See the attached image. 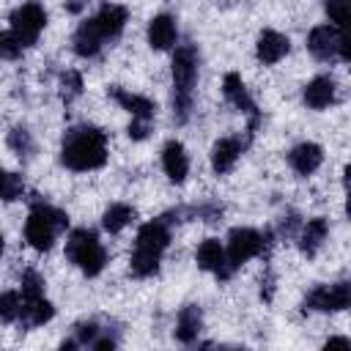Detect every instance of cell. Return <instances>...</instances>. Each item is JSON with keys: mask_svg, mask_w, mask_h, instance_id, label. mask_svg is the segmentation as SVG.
Here are the masks:
<instances>
[{"mask_svg": "<svg viewBox=\"0 0 351 351\" xmlns=\"http://www.w3.org/2000/svg\"><path fill=\"white\" fill-rule=\"evenodd\" d=\"M66 228H69L66 211H60V208H55V206L38 200V203H33V208H30V214H27V222H25V241H27L33 250L47 252V250L55 244L58 233H63Z\"/></svg>", "mask_w": 351, "mask_h": 351, "instance_id": "obj_4", "label": "cell"}, {"mask_svg": "<svg viewBox=\"0 0 351 351\" xmlns=\"http://www.w3.org/2000/svg\"><path fill=\"white\" fill-rule=\"evenodd\" d=\"M176 36H178V30H176V19L170 14H159L148 22V44L154 49H170L176 44Z\"/></svg>", "mask_w": 351, "mask_h": 351, "instance_id": "obj_20", "label": "cell"}, {"mask_svg": "<svg viewBox=\"0 0 351 351\" xmlns=\"http://www.w3.org/2000/svg\"><path fill=\"white\" fill-rule=\"evenodd\" d=\"M321 162H324V151H321L318 143H299V145H293L291 154H288V165H291L299 176L315 173V170L321 167Z\"/></svg>", "mask_w": 351, "mask_h": 351, "instance_id": "obj_17", "label": "cell"}, {"mask_svg": "<svg viewBox=\"0 0 351 351\" xmlns=\"http://www.w3.org/2000/svg\"><path fill=\"white\" fill-rule=\"evenodd\" d=\"M60 162L69 170L85 173L96 170L107 162V137L96 126H74L63 134L60 145Z\"/></svg>", "mask_w": 351, "mask_h": 351, "instance_id": "obj_1", "label": "cell"}, {"mask_svg": "<svg viewBox=\"0 0 351 351\" xmlns=\"http://www.w3.org/2000/svg\"><path fill=\"white\" fill-rule=\"evenodd\" d=\"M60 85H63V99H66V101H69L71 96H80V90H82V80H80L77 71H66L63 80H60Z\"/></svg>", "mask_w": 351, "mask_h": 351, "instance_id": "obj_31", "label": "cell"}, {"mask_svg": "<svg viewBox=\"0 0 351 351\" xmlns=\"http://www.w3.org/2000/svg\"><path fill=\"white\" fill-rule=\"evenodd\" d=\"M167 244H170L167 222L165 219L145 222L134 239V250H132V261H129L132 274L134 277H151L159 269V261H162V252L167 250Z\"/></svg>", "mask_w": 351, "mask_h": 351, "instance_id": "obj_2", "label": "cell"}, {"mask_svg": "<svg viewBox=\"0 0 351 351\" xmlns=\"http://www.w3.org/2000/svg\"><path fill=\"white\" fill-rule=\"evenodd\" d=\"M241 151H244V143L236 140V137H222V140H217L214 148H211V167H214V173H219V176L230 173L233 165L239 162Z\"/></svg>", "mask_w": 351, "mask_h": 351, "instance_id": "obj_16", "label": "cell"}, {"mask_svg": "<svg viewBox=\"0 0 351 351\" xmlns=\"http://www.w3.org/2000/svg\"><path fill=\"white\" fill-rule=\"evenodd\" d=\"M134 217H137V214H134V208H132V206H126V203H112V206L104 211L101 225H104V230H107V233H121V230H123Z\"/></svg>", "mask_w": 351, "mask_h": 351, "instance_id": "obj_24", "label": "cell"}, {"mask_svg": "<svg viewBox=\"0 0 351 351\" xmlns=\"http://www.w3.org/2000/svg\"><path fill=\"white\" fill-rule=\"evenodd\" d=\"M326 346H343V348H348V337H329Z\"/></svg>", "mask_w": 351, "mask_h": 351, "instance_id": "obj_33", "label": "cell"}, {"mask_svg": "<svg viewBox=\"0 0 351 351\" xmlns=\"http://www.w3.org/2000/svg\"><path fill=\"white\" fill-rule=\"evenodd\" d=\"M22 44L16 41V36L11 33V30H5V33H0V58L3 60H16L19 55H22Z\"/></svg>", "mask_w": 351, "mask_h": 351, "instance_id": "obj_28", "label": "cell"}, {"mask_svg": "<svg viewBox=\"0 0 351 351\" xmlns=\"http://www.w3.org/2000/svg\"><path fill=\"white\" fill-rule=\"evenodd\" d=\"M66 258L82 274H88V277H96L104 269V263H107V252H104L99 236L93 230H88V228H77V230L69 233V239H66Z\"/></svg>", "mask_w": 351, "mask_h": 351, "instance_id": "obj_5", "label": "cell"}, {"mask_svg": "<svg viewBox=\"0 0 351 351\" xmlns=\"http://www.w3.org/2000/svg\"><path fill=\"white\" fill-rule=\"evenodd\" d=\"M326 233H329V222H326L324 217L307 219V225L302 228V236H299V250H302L307 258H313V255L321 250Z\"/></svg>", "mask_w": 351, "mask_h": 351, "instance_id": "obj_21", "label": "cell"}, {"mask_svg": "<svg viewBox=\"0 0 351 351\" xmlns=\"http://www.w3.org/2000/svg\"><path fill=\"white\" fill-rule=\"evenodd\" d=\"M3 247H5V241H3V233H0V255H3Z\"/></svg>", "mask_w": 351, "mask_h": 351, "instance_id": "obj_35", "label": "cell"}, {"mask_svg": "<svg viewBox=\"0 0 351 351\" xmlns=\"http://www.w3.org/2000/svg\"><path fill=\"white\" fill-rule=\"evenodd\" d=\"M148 132H151V121H137V118H132V123H129V137H132V140H145Z\"/></svg>", "mask_w": 351, "mask_h": 351, "instance_id": "obj_32", "label": "cell"}, {"mask_svg": "<svg viewBox=\"0 0 351 351\" xmlns=\"http://www.w3.org/2000/svg\"><path fill=\"white\" fill-rule=\"evenodd\" d=\"M5 176H8V173L0 167V197H3V184H5Z\"/></svg>", "mask_w": 351, "mask_h": 351, "instance_id": "obj_34", "label": "cell"}, {"mask_svg": "<svg viewBox=\"0 0 351 351\" xmlns=\"http://www.w3.org/2000/svg\"><path fill=\"white\" fill-rule=\"evenodd\" d=\"M19 313H22V296L16 291L0 293V321L14 324V321H19Z\"/></svg>", "mask_w": 351, "mask_h": 351, "instance_id": "obj_25", "label": "cell"}, {"mask_svg": "<svg viewBox=\"0 0 351 351\" xmlns=\"http://www.w3.org/2000/svg\"><path fill=\"white\" fill-rule=\"evenodd\" d=\"M71 44H74V52H77L80 58H96V55L101 52L104 38H101V33H99L96 22H93V19H85V22L74 30Z\"/></svg>", "mask_w": 351, "mask_h": 351, "instance_id": "obj_19", "label": "cell"}, {"mask_svg": "<svg viewBox=\"0 0 351 351\" xmlns=\"http://www.w3.org/2000/svg\"><path fill=\"white\" fill-rule=\"evenodd\" d=\"M263 244H266V239L258 230H252V228H233L230 236H228V247H225V261H228L230 274L241 263H247L250 258L261 255Z\"/></svg>", "mask_w": 351, "mask_h": 351, "instance_id": "obj_6", "label": "cell"}, {"mask_svg": "<svg viewBox=\"0 0 351 351\" xmlns=\"http://www.w3.org/2000/svg\"><path fill=\"white\" fill-rule=\"evenodd\" d=\"M222 93H225V99H228L236 110H241V112L250 115V132H252L255 123H258V107H255L252 96L247 93V88H244V82H241V77H239L236 71L225 74V80H222Z\"/></svg>", "mask_w": 351, "mask_h": 351, "instance_id": "obj_9", "label": "cell"}, {"mask_svg": "<svg viewBox=\"0 0 351 351\" xmlns=\"http://www.w3.org/2000/svg\"><path fill=\"white\" fill-rule=\"evenodd\" d=\"M162 167H165L167 178L173 184H181L186 178V173H189V156H186V148L178 140H170L162 148Z\"/></svg>", "mask_w": 351, "mask_h": 351, "instance_id": "obj_18", "label": "cell"}, {"mask_svg": "<svg viewBox=\"0 0 351 351\" xmlns=\"http://www.w3.org/2000/svg\"><path fill=\"white\" fill-rule=\"evenodd\" d=\"M195 82H197V49L192 44H181L173 55V115L178 123L189 118Z\"/></svg>", "mask_w": 351, "mask_h": 351, "instance_id": "obj_3", "label": "cell"}, {"mask_svg": "<svg viewBox=\"0 0 351 351\" xmlns=\"http://www.w3.org/2000/svg\"><path fill=\"white\" fill-rule=\"evenodd\" d=\"M22 192H25L22 176L8 173V176H5V184H3V200H16V197H22Z\"/></svg>", "mask_w": 351, "mask_h": 351, "instance_id": "obj_30", "label": "cell"}, {"mask_svg": "<svg viewBox=\"0 0 351 351\" xmlns=\"http://www.w3.org/2000/svg\"><path fill=\"white\" fill-rule=\"evenodd\" d=\"M197 266L203 271H214L219 280H228L230 277V269H228V261H225V247L217 241V239H206L200 247H197V255H195Z\"/></svg>", "mask_w": 351, "mask_h": 351, "instance_id": "obj_12", "label": "cell"}, {"mask_svg": "<svg viewBox=\"0 0 351 351\" xmlns=\"http://www.w3.org/2000/svg\"><path fill=\"white\" fill-rule=\"evenodd\" d=\"M324 5H326L329 19L343 30V27H346V22H348V5H351V0H326Z\"/></svg>", "mask_w": 351, "mask_h": 351, "instance_id": "obj_29", "label": "cell"}, {"mask_svg": "<svg viewBox=\"0 0 351 351\" xmlns=\"http://www.w3.org/2000/svg\"><path fill=\"white\" fill-rule=\"evenodd\" d=\"M8 22H11V33L16 36V41L22 47H33L38 41L44 25H47V14H44V8L38 3H25V5L11 11Z\"/></svg>", "mask_w": 351, "mask_h": 351, "instance_id": "obj_7", "label": "cell"}, {"mask_svg": "<svg viewBox=\"0 0 351 351\" xmlns=\"http://www.w3.org/2000/svg\"><path fill=\"white\" fill-rule=\"evenodd\" d=\"M52 315H55V307L47 302V296H38V299L22 302L19 321H22V326H41V324H47Z\"/></svg>", "mask_w": 351, "mask_h": 351, "instance_id": "obj_23", "label": "cell"}, {"mask_svg": "<svg viewBox=\"0 0 351 351\" xmlns=\"http://www.w3.org/2000/svg\"><path fill=\"white\" fill-rule=\"evenodd\" d=\"M337 44H340V27H332V25H318L307 36V49L318 60H335L337 58Z\"/></svg>", "mask_w": 351, "mask_h": 351, "instance_id": "obj_10", "label": "cell"}, {"mask_svg": "<svg viewBox=\"0 0 351 351\" xmlns=\"http://www.w3.org/2000/svg\"><path fill=\"white\" fill-rule=\"evenodd\" d=\"M110 96H112L132 118H137V121H151V123H154L156 104H154L151 99H145V96H140V93H129V90H123V88H110Z\"/></svg>", "mask_w": 351, "mask_h": 351, "instance_id": "obj_15", "label": "cell"}, {"mask_svg": "<svg viewBox=\"0 0 351 351\" xmlns=\"http://www.w3.org/2000/svg\"><path fill=\"white\" fill-rule=\"evenodd\" d=\"M351 304V285L348 282H335V285H315L304 296L307 310H324V313H337Z\"/></svg>", "mask_w": 351, "mask_h": 351, "instance_id": "obj_8", "label": "cell"}, {"mask_svg": "<svg viewBox=\"0 0 351 351\" xmlns=\"http://www.w3.org/2000/svg\"><path fill=\"white\" fill-rule=\"evenodd\" d=\"M8 145H11L19 156H30V154H33V137H30V132L22 129V126H16V129L8 132Z\"/></svg>", "mask_w": 351, "mask_h": 351, "instance_id": "obj_27", "label": "cell"}, {"mask_svg": "<svg viewBox=\"0 0 351 351\" xmlns=\"http://www.w3.org/2000/svg\"><path fill=\"white\" fill-rule=\"evenodd\" d=\"M200 326H203V315L195 304H186L181 313H178V324H176V337L181 343H195L197 335H200Z\"/></svg>", "mask_w": 351, "mask_h": 351, "instance_id": "obj_22", "label": "cell"}, {"mask_svg": "<svg viewBox=\"0 0 351 351\" xmlns=\"http://www.w3.org/2000/svg\"><path fill=\"white\" fill-rule=\"evenodd\" d=\"M126 8L123 5H115V3H101V8H99V14L93 16V22H96V27H99V33H101V38L104 41H115L121 33H123V27H126Z\"/></svg>", "mask_w": 351, "mask_h": 351, "instance_id": "obj_11", "label": "cell"}, {"mask_svg": "<svg viewBox=\"0 0 351 351\" xmlns=\"http://www.w3.org/2000/svg\"><path fill=\"white\" fill-rule=\"evenodd\" d=\"M291 44H288V36L277 33V30H263L258 36V44H255V55L263 66H274L277 60H282L288 55Z\"/></svg>", "mask_w": 351, "mask_h": 351, "instance_id": "obj_13", "label": "cell"}, {"mask_svg": "<svg viewBox=\"0 0 351 351\" xmlns=\"http://www.w3.org/2000/svg\"><path fill=\"white\" fill-rule=\"evenodd\" d=\"M19 296H22V302H30V299L44 296V280H41L38 271L27 269V271L22 274V291H19Z\"/></svg>", "mask_w": 351, "mask_h": 351, "instance_id": "obj_26", "label": "cell"}, {"mask_svg": "<svg viewBox=\"0 0 351 351\" xmlns=\"http://www.w3.org/2000/svg\"><path fill=\"white\" fill-rule=\"evenodd\" d=\"M335 96H337V85H335V80L329 74L313 77L307 82V88H304V104L310 110H326L335 101Z\"/></svg>", "mask_w": 351, "mask_h": 351, "instance_id": "obj_14", "label": "cell"}]
</instances>
